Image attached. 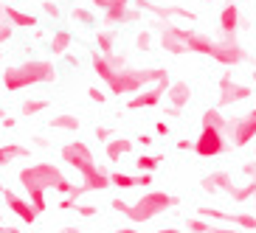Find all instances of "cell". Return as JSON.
Returning <instances> with one entry per match:
<instances>
[{
    "mask_svg": "<svg viewBox=\"0 0 256 233\" xmlns=\"http://www.w3.org/2000/svg\"><path fill=\"white\" fill-rule=\"evenodd\" d=\"M254 194H256V177H254V180H248L245 186H234L231 191H228V197H231L234 203H248Z\"/></svg>",
    "mask_w": 256,
    "mask_h": 233,
    "instance_id": "obj_19",
    "label": "cell"
},
{
    "mask_svg": "<svg viewBox=\"0 0 256 233\" xmlns=\"http://www.w3.org/2000/svg\"><path fill=\"white\" fill-rule=\"evenodd\" d=\"M130 14V0H110V6L104 8V23L107 25H124Z\"/></svg>",
    "mask_w": 256,
    "mask_h": 233,
    "instance_id": "obj_16",
    "label": "cell"
},
{
    "mask_svg": "<svg viewBox=\"0 0 256 233\" xmlns=\"http://www.w3.org/2000/svg\"><path fill=\"white\" fill-rule=\"evenodd\" d=\"M62 180V172L54 163H37L20 172V183H23L28 203L37 208V214L46 211V188H56Z\"/></svg>",
    "mask_w": 256,
    "mask_h": 233,
    "instance_id": "obj_3",
    "label": "cell"
},
{
    "mask_svg": "<svg viewBox=\"0 0 256 233\" xmlns=\"http://www.w3.org/2000/svg\"><path fill=\"white\" fill-rule=\"evenodd\" d=\"M174 205H178V197L166 194V191H146V194H141L132 205H127L124 217H127L132 225H141V222H150V219L160 217L164 211L174 208Z\"/></svg>",
    "mask_w": 256,
    "mask_h": 233,
    "instance_id": "obj_5",
    "label": "cell"
},
{
    "mask_svg": "<svg viewBox=\"0 0 256 233\" xmlns=\"http://www.w3.org/2000/svg\"><path fill=\"white\" fill-rule=\"evenodd\" d=\"M254 138H256V107H250L248 113L242 118H236V124H234L231 143L234 146H248Z\"/></svg>",
    "mask_w": 256,
    "mask_h": 233,
    "instance_id": "obj_11",
    "label": "cell"
},
{
    "mask_svg": "<svg viewBox=\"0 0 256 233\" xmlns=\"http://www.w3.org/2000/svg\"><path fill=\"white\" fill-rule=\"evenodd\" d=\"M51 127L70 132V129H79V118H76V115H54V118H51Z\"/></svg>",
    "mask_w": 256,
    "mask_h": 233,
    "instance_id": "obj_24",
    "label": "cell"
},
{
    "mask_svg": "<svg viewBox=\"0 0 256 233\" xmlns=\"http://www.w3.org/2000/svg\"><path fill=\"white\" fill-rule=\"evenodd\" d=\"M138 143H141V146H150V143H152V135H144V132H141V135H138Z\"/></svg>",
    "mask_w": 256,
    "mask_h": 233,
    "instance_id": "obj_41",
    "label": "cell"
},
{
    "mask_svg": "<svg viewBox=\"0 0 256 233\" xmlns=\"http://www.w3.org/2000/svg\"><path fill=\"white\" fill-rule=\"evenodd\" d=\"M178 37L186 45V53H200V56H211L214 62L226 65V68H236L240 62H245V48L236 42V37H222V39H211L206 34L194 28H178Z\"/></svg>",
    "mask_w": 256,
    "mask_h": 233,
    "instance_id": "obj_1",
    "label": "cell"
},
{
    "mask_svg": "<svg viewBox=\"0 0 256 233\" xmlns=\"http://www.w3.org/2000/svg\"><path fill=\"white\" fill-rule=\"evenodd\" d=\"M254 82H256V68H254Z\"/></svg>",
    "mask_w": 256,
    "mask_h": 233,
    "instance_id": "obj_46",
    "label": "cell"
},
{
    "mask_svg": "<svg viewBox=\"0 0 256 233\" xmlns=\"http://www.w3.org/2000/svg\"><path fill=\"white\" fill-rule=\"evenodd\" d=\"M113 208L118 211V214H124V211H127V203H124V200H113Z\"/></svg>",
    "mask_w": 256,
    "mask_h": 233,
    "instance_id": "obj_40",
    "label": "cell"
},
{
    "mask_svg": "<svg viewBox=\"0 0 256 233\" xmlns=\"http://www.w3.org/2000/svg\"><path fill=\"white\" fill-rule=\"evenodd\" d=\"M141 11H150L158 20H169V17H180V20H188V23H197V14L186 6H174V3H152V0H138Z\"/></svg>",
    "mask_w": 256,
    "mask_h": 233,
    "instance_id": "obj_9",
    "label": "cell"
},
{
    "mask_svg": "<svg viewBox=\"0 0 256 233\" xmlns=\"http://www.w3.org/2000/svg\"><path fill=\"white\" fill-rule=\"evenodd\" d=\"M110 183L118 188H136L138 186V177L132 174H124V172H110Z\"/></svg>",
    "mask_w": 256,
    "mask_h": 233,
    "instance_id": "obj_25",
    "label": "cell"
},
{
    "mask_svg": "<svg viewBox=\"0 0 256 233\" xmlns=\"http://www.w3.org/2000/svg\"><path fill=\"white\" fill-rule=\"evenodd\" d=\"M158 233H180V231H178V228H160Z\"/></svg>",
    "mask_w": 256,
    "mask_h": 233,
    "instance_id": "obj_44",
    "label": "cell"
},
{
    "mask_svg": "<svg viewBox=\"0 0 256 233\" xmlns=\"http://www.w3.org/2000/svg\"><path fill=\"white\" fill-rule=\"evenodd\" d=\"M136 48L138 51H150L152 48V34L150 31H138L136 34Z\"/></svg>",
    "mask_w": 256,
    "mask_h": 233,
    "instance_id": "obj_29",
    "label": "cell"
},
{
    "mask_svg": "<svg viewBox=\"0 0 256 233\" xmlns=\"http://www.w3.org/2000/svg\"><path fill=\"white\" fill-rule=\"evenodd\" d=\"M234 225L242 231H256V214H234Z\"/></svg>",
    "mask_w": 256,
    "mask_h": 233,
    "instance_id": "obj_27",
    "label": "cell"
},
{
    "mask_svg": "<svg viewBox=\"0 0 256 233\" xmlns=\"http://www.w3.org/2000/svg\"><path fill=\"white\" fill-rule=\"evenodd\" d=\"M166 98H169V104L178 107V110L188 107V101H192V87H188V82H169Z\"/></svg>",
    "mask_w": 256,
    "mask_h": 233,
    "instance_id": "obj_15",
    "label": "cell"
},
{
    "mask_svg": "<svg viewBox=\"0 0 256 233\" xmlns=\"http://www.w3.org/2000/svg\"><path fill=\"white\" fill-rule=\"evenodd\" d=\"M220 96H217V107H234V104H242V101H248L250 98V87L248 84H240L234 82V73L226 70V73L220 76Z\"/></svg>",
    "mask_w": 256,
    "mask_h": 233,
    "instance_id": "obj_8",
    "label": "cell"
},
{
    "mask_svg": "<svg viewBox=\"0 0 256 233\" xmlns=\"http://www.w3.org/2000/svg\"><path fill=\"white\" fill-rule=\"evenodd\" d=\"M42 110H48V98H34V101H23L20 104V113L23 115H37Z\"/></svg>",
    "mask_w": 256,
    "mask_h": 233,
    "instance_id": "obj_26",
    "label": "cell"
},
{
    "mask_svg": "<svg viewBox=\"0 0 256 233\" xmlns=\"http://www.w3.org/2000/svg\"><path fill=\"white\" fill-rule=\"evenodd\" d=\"M155 135H169V124H166V121H158V124H155Z\"/></svg>",
    "mask_w": 256,
    "mask_h": 233,
    "instance_id": "obj_35",
    "label": "cell"
},
{
    "mask_svg": "<svg viewBox=\"0 0 256 233\" xmlns=\"http://www.w3.org/2000/svg\"><path fill=\"white\" fill-rule=\"evenodd\" d=\"M3 197H6V205L14 211V217H20L26 225H34V222H37V208H34L31 203H26V200L14 197L12 191H3Z\"/></svg>",
    "mask_w": 256,
    "mask_h": 233,
    "instance_id": "obj_13",
    "label": "cell"
},
{
    "mask_svg": "<svg viewBox=\"0 0 256 233\" xmlns=\"http://www.w3.org/2000/svg\"><path fill=\"white\" fill-rule=\"evenodd\" d=\"M88 98H90V101H96V104H104V101H107L104 93L98 90V87H90V90H88Z\"/></svg>",
    "mask_w": 256,
    "mask_h": 233,
    "instance_id": "obj_32",
    "label": "cell"
},
{
    "mask_svg": "<svg viewBox=\"0 0 256 233\" xmlns=\"http://www.w3.org/2000/svg\"><path fill=\"white\" fill-rule=\"evenodd\" d=\"M138 186H141V188L152 186V174H150V172H146V174H141V177H138Z\"/></svg>",
    "mask_w": 256,
    "mask_h": 233,
    "instance_id": "obj_37",
    "label": "cell"
},
{
    "mask_svg": "<svg viewBox=\"0 0 256 233\" xmlns=\"http://www.w3.org/2000/svg\"><path fill=\"white\" fill-rule=\"evenodd\" d=\"M70 17H74V23L96 25V17H93V11H90V8H84V6H74V8H70Z\"/></svg>",
    "mask_w": 256,
    "mask_h": 233,
    "instance_id": "obj_23",
    "label": "cell"
},
{
    "mask_svg": "<svg viewBox=\"0 0 256 233\" xmlns=\"http://www.w3.org/2000/svg\"><path fill=\"white\" fill-rule=\"evenodd\" d=\"M192 146H194V141H186V138H180V141H178V149H180V152H188Z\"/></svg>",
    "mask_w": 256,
    "mask_h": 233,
    "instance_id": "obj_38",
    "label": "cell"
},
{
    "mask_svg": "<svg viewBox=\"0 0 256 233\" xmlns=\"http://www.w3.org/2000/svg\"><path fill=\"white\" fill-rule=\"evenodd\" d=\"M96 205H79V214H82V217H93V214H96Z\"/></svg>",
    "mask_w": 256,
    "mask_h": 233,
    "instance_id": "obj_36",
    "label": "cell"
},
{
    "mask_svg": "<svg viewBox=\"0 0 256 233\" xmlns=\"http://www.w3.org/2000/svg\"><path fill=\"white\" fill-rule=\"evenodd\" d=\"M200 188H203L206 194H220V191H231L234 188V180H231V172H214L208 177L200 180Z\"/></svg>",
    "mask_w": 256,
    "mask_h": 233,
    "instance_id": "obj_14",
    "label": "cell"
},
{
    "mask_svg": "<svg viewBox=\"0 0 256 233\" xmlns=\"http://www.w3.org/2000/svg\"><path fill=\"white\" fill-rule=\"evenodd\" d=\"M206 3H211V0H206Z\"/></svg>",
    "mask_w": 256,
    "mask_h": 233,
    "instance_id": "obj_49",
    "label": "cell"
},
{
    "mask_svg": "<svg viewBox=\"0 0 256 233\" xmlns=\"http://www.w3.org/2000/svg\"><path fill=\"white\" fill-rule=\"evenodd\" d=\"M3 14H6V20L14 25V28H34V25H37V17L28 14V11H20V8H14V6H6Z\"/></svg>",
    "mask_w": 256,
    "mask_h": 233,
    "instance_id": "obj_17",
    "label": "cell"
},
{
    "mask_svg": "<svg viewBox=\"0 0 256 233\" xmlns=\"http://www.w3.org/2000/svg\"><path fill=\"white\" fill-rule=\"evenodd\" d=\"M42 11H46L48 17H54V20H56V17H60V6H56V3H54V0H46V3H42Z\"/></svg>",
    "mask_w": 256,
    "mask_h": 233,
    "instance_id": "obj_31",
    "label": "cell"
},
{
    "mask_svg": "<svg viewBox=\"0 0 256 233\" xmlns=\"http://www.w3.org/2000/svg\"><path fill=\"white\" fill-rule=\"evenodd\" d=\"M254 233H256V231H254Z\"/></svg>",
    "mask_w": 256,
    "mask_h": 233,
    "instance_id": "obj_51",
    "label": "cell"
},
{
    "mask_svg": "<svg viewBox=\"0 0 256 233\" xmlns=\"http://www.w3.org/2000/svg\"><path fill=\"white\" fill-rule=\"evenodd\" d=\"M155 82H169V73L166 68H124L113 70V76L107 79V87L113 96H130V93H138L141 87H150Z\"/></svg>",
    "mask_w": 256,
    "mask_h": 233,
    "instance_id": "obj_2",
    "label": "cell"
},
{
    "mask_svg": "<svg viewBox=\"0 0 256 233\" xmlns=\"http://www.w3.org/2000/svg\"><path fill=\"white\" fill-rule=\"evenodd\" d=\"M240 3L236 0H231V3H226L222 6V11H220V31H222V37H236L240 34Z\"/></svg>",
    "mask_w": 256,
    "mask_h": 233,
    "instance_id": "obj_12",
    "label": "cell"
},
{
    "mask_svg": "<svg viewBox=\"0 0 256 233\" xmlns=\"http://www.w3.org/2000/svg\"><path fill=\"white\" fill-rule=\"evenodd\" d=\"M254 160H256V158H254Z\"/></svg>",
    "mask_w": 256,
    "mask_h": 233,
    "instance_id": "obj_50",
    "label": "cell"
},
{
    "mask_svg": "<svg viewBox=\"0 0 256 233\" xmlns=\"http://www.w3.org/2000/svg\"><path fill=\"white\" fill-rule=\"evenodd\" d=\"M56 79V68L54 62L48 59H26L20 65H12V68L3 73V87L8 93H17L23 87H34V84H42V82H51Z\"/></svg>",
    "mask_w": 256,
    "mask_h": 233,
    "instance_id": "obj_4",
    "label": "cell"
},
{
    "mask_svg": "<svg viewBox=\"0 0 256 233\" xmlns=\"http://www.w3.org/2000/svg\"><path fill=\"white\" fill-rule=\"evenodd\" d=\"M211 225L206 219H188V233H208Z\"/></svg>",
    "mask_w": 256,
    "mask_h": 233,
    "instance_id": "obj_30",
    "label": "cell"
},
{
    "mask_svg": "<svg viewBox=\"0 0 256 233\" xmlns=\"http://www.w3.org/2000/svg\"><path fill=\"white\" fill-rule=\"evenodd\" d=\"M70 42H74V37H70V31H56L54 34V39H51V51H54V56H62V53L70 48Z\"/></svg>",
    "mask_w": 256,
    "mask_h": 233,
    "instance_id": "obj_20",
    "label": "cell"
},
{
    "mask_svg": "<svg viewBox=\"0 0 256 233\" xmlns=\"http://www.w3.org/2000/svg\"><path fill=\"white\" fill-rule=\"evenodd\" d=\"M96 45L98 53H110L116 48V34L113 31H96Z\"/></svg>",
    "mask_w": 256,
    "mask_h": 233,
    "instance_id": "obj_22",
    "label": "cell"
},
{
    "mask_svg": "<svg viewBox=\"0 0 256 233\" xmlns=\"http://www.w3.org/2000/svg\"><path fill=\"white\" fill-rule=\"evenodd\" d=\"M62 158L65 163H70L76 172L82 174V177H90V174L98 172L96 160H93V152L88 149V143H68V146H62Z\"/></svg>",
    "mask_w": 256,
    "mask_h": 233,
    "instance_id": "obj_7",
    "label": "cell"
},
{
    "mask_svg": "<svg viewBox=\"0 0 256 233\" xmlns=\"http://www.w3.org/2000/svg\"><path fill=\"white\" fill-rule=\"evenodd\" d=\"M110 135H113L110 129H96V138H98V141H110Z\"/></svg>",
    "mask_w": 256,
    "mask_h": 233,
    "instance_id": "obj_39",
    "label": "cell"
},
{
    "mask_svg": "<svg viewBox=\"0 0 256 233\" xmlns=\"http://www.w3.org/2000/svg\"><path fill=\"white\" fill-rule=\"evenodd\" d=\"M90 3H93V6H98V8H107V6H110V0H90Z\"/></svg>",
    "mask_w": 256,
    "mask_h": 233,
    "instance_id": "obj_42",
    "label": "cell"
},
{
    "mask_svg": "<svg viewBox=\"0 0 256 233\" xmlns=\"http://www.w3.org/2000/svg\"><path fill=\"white\" fill-rule=\"evenodd\" d=\"M116 233H141L138 228H121V231H116Z\"/></svg>",
    "mask_w": 256,
    "mask_h": 233,
    "instance_id": "obj_43",
    "label": "cell"
},
{
    "mask_svg": "<svg viewBox=\"0 0 256 233\" xmlns=\"http://www.w3.org/2000/svg\"><path fill=\"white\" fill-rule=\"evenodd\" d=\"M104 149H107V158H110V160L116 163V160H118L121 155H124V152L132 149V141H130V138H113V141L107 143Z\"/></svg>",
    "mask_w": 256,
    "mask_h": 233,
    "instance_id": "obj_18",
    "label": "cell"
},
{
    "mask_svg": "<svg viewBox=\"0 0 256 233\" xmlns=\"http://www.w3.org/2000/svg\"><path fill=\"white\" fill-rule=\"evenodd\" d=\"M0 191H3V186H0Z\"/></svg>",
    "mask_w": 256,
    "mask_h": 233,
    "instance_id": "obj_48",
    "label": "cell"
},
{
    "mask_svg": "<svg viewBox=\"0 0 256 233\" xmlns=\"http://www.w3.org/2000/svg\"><path fill=\"white\" fill-rule=\"evenodd\" d=\"M60 233H79V231H76V228H62Z\"/></svg>",
    "mask_w": 256,
    "mask_h": 233,
    "instance_id": "obj_45",
    "label": "cell"
},
{
    "mask_svg": "<svg viewBox=\"0 0 256 233\" xmlns=\"http://www.w3.org/2000/svg\"><path fill=\"white\" fill-rule=\"evenodd\" d=\"M3 8H6V6H3V3H0V11H3Z\"/></svg>",
    "mask_w": 256,
    "mask_h": 233,
    "instance_id": "obj_47",
    "label": "cell"
},
{
    "mask_svg": "<svg viewBox=\"0 0 256 233\" xmlns=\"http://www.w3.org/2000/svg\"><path fill=\"white\" fill-rule=\"evenodd\" d=\"M17 158H28V149H23V146H0V166H8Z\"/></svg>",
    "mask_w": 256,
    "mask_h": 233,
    "instance_id": "obj_21",
    "label": "cell"
},
{
    "mask_svg": "<svg viewBox=\"0 0 256 233\" xmlns=\"http://www.w3.org/2000/svg\"><path fill=\"white\" fill-rule=\"evenodd\" d=\"M242 174H245L248 180H254V177H256V160H248V163L242 166Z\"/></svg>",
    "mask_w": 256,
    "mask_h": 233,
    "instance_id": "obj_33",
    "label": "cell"
},
{
    "mask_svg": "<svg viewBox=\"0 0 256 233\" xmlns=\"http://www.w3.org/2000/svg\"><path fill=\"white\" fill-rule=\"evenodd\" d=\"M136 166L141 169V172H155V169L160 166V158L158 155H141V158L136 160Z\"/></svg>",
    "mask_w": 256,
    "mask_h": 233,
    "instance_id": "obj_28",
    "label": "cell"
},
{
    "mask_svg": "<svg viewBox=\"0 0 256 233\" xmlns=\"http://www.w3.org/2000/svg\"><path fill=\"white\" fill-rule=\"evenodd\" d=\"M169 82H172V79H169ZM169 82H155V84H150V87H141L136 96L130 98L127 110H146V107H158L160 98L166 96V90H169Z\"/></svg>",
    "mask_w": 256,
    "mask_h": 233,
    "instance_id": "obj_10",
    "label": "cell"
},
{
    "mask_svg": "<svg viewBox=\"0 0 256 233\" xmlns=\"http://www.w3.org/2000/svg\"><path fill=\"white\" fill-rule=\"evenodd\" d=\"M226 143H228V135L222 129H214V127H203L200 129V138L194 141L192 152L197 158H220L226 152Z\"/></svg>",
    "mask_w": 256,
    "mask_h": 233,
    "instance_id": "obj_6",
    "label": "cell"
},
{
    "mask_svg": "<svg viewBox=\"0 0 256 233\" xmlns=\"http://www.w3.org/2000/svg\"><path fill=\"white\" fill-rule=\"evenodd\" d=\"M208 233H254V231H242V228L234 225V228H211Z\"/></svg>",
    "mask_w": 256,
    "mask_h": 233,
    "instance_id": "obj_34",
    "label": "cell"
}]
</instances>
